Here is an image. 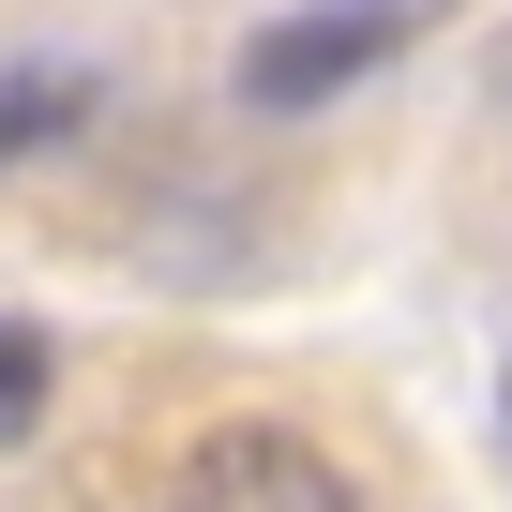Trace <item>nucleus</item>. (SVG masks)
<instances>
[{"instance_id":"nucleus-1","label":"nucleus","mask_w":512,"mask_h":512,"mask_svg":"<svg viewBox=\"0 0 512 512\" xmlns=\"http://www.w3.org/2000/svg\"><path fill=\"white\" fill-rule=\"evenodd\" d=\"M166 512H362V482L287 422H211L166 482Z\"/></svg>"},{"instance_id":"nucleus-2","label":"nucleus","mask_w":512,"mask_h":512,"mask_svg":"<svg viewBox=\"0 0 512 512\" xmlns=\"http://www.w3.org/2000/svg\"><path fill=\"white\" fill-rule=\"evenodd\" d=\"M422 16H407V0H317V16H287V31H256L241 46V106H332V91H362L392 46H407Z\"/></svg>"},{"instance_id":"nucleus-3","label":"nucleus","mask_w":512,"mask_h":512,"mask_svg":"<svg viewBox=\"0 0 512 512\" xmlns=\"http://www.w3.org/2000/svg\"><path fill=\"white\" fill-rule=\"evenodd\" d=\"M46 392H61L46 332H31V317H0V452H16V437H46Z\"/></svg>"}]
</instances>
